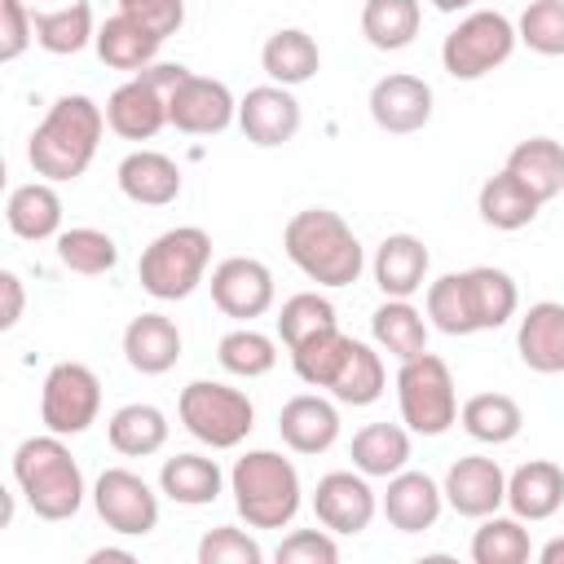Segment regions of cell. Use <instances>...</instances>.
Segmentation results:
<instances>
[{"mask_svg": "<svg viewBox=\"0 0 564 564\" xmlns=\"http://www.w3.org/2000/svg\"><path fill=\"white\" fill-rule=\"evenodd\" d=\"M445 502V489L427 476V471H397L388 476V494H383V516L397 533H423L436 524Z\"/></svg>", "mask_w": 564, "mask_h": 564, "instance_id": "obj_18", "label": "cell"}, {"mask_svg": "<svg viewBox=\"0 0 564 564\" xmlns=\"http://www.w3.org/2000/svg\"><path fill=\"white\" fill-rule=\"evenodd\" d=\"M397 401H401V423L419 436H441L458 419V397H454V375L436 352H419L401 361L397 370Z\"/></svg>", "mask_w": 564, "mask_h": 564, "instance_id": "obj_7", "label": "cell"}, {"mask_svg": "<svg viewBox=\"0 0 564 564\" xmlns=\"http://www.w3.org/2000/svg\"><path fill=\"white\" fill-rule=\"evenodd\" d=\"M370 119L383 128V132H419L427 119H432V88L419 79V75H383L375 88H370Z\"/></svg>", "mask_w": 564, "mask_h": 564, "instance_id": "obj_17", "label": "cell"}, {"mask_svg": "<svg viewBox=\"0 0 564 564\" xmlns=\"http://www.w3.org/2000/svg\"><path fill=\"white\" fill-rule=\"evenodd\" d=\"M445 502L458 516H471V520L494 516L507 502V476H502V467L494 458H485V454L458 458L445 471Z\"/></svg>", "mask_w": 564, "mask_h": 564, "instance_id": "obj_16", "label": "cell"}, {"mask_svg": "<svg viewBox=\"0 0 564 564\" xmlns=\"http://www.w3.org/2000/svg\"><path fill=\"white\" fill-rule=\"evenodd\" d=\"M370 335L383 352H392L397 361H410L419 352H427V322L410 300H388L375 308L370 317Z\"/></svg>", "mask_w": 564, "mask_h": 564, "instance_id": "obj_33", "label": "cell"}, {"mask_svg": "<svg viewBox=\"0 0 564 564\" xmlns=\"http://www.w3.org/2000/svg\"><path fill=\"white\" fill-rule=\"evenodd\" d=\"M110 445L115 454L123 458H150L167 445V419L159 405H145V401H132V405H119L110 414Z\"/></svg>", "mask_w": 564, "mask_h": 564, "instance_id": "obj_30", "label": "cell"}, {"mask_svg": "<svg viewBox=\"0 0 564 564\" xmlns=\"http://www.w3.org/2000/svg\"><path fill=\"white\" fill-rule=\"evenodd\" d=\"M278 436L295 454H322L339 441V410L326 397L300 392L278 410Z\"/></svg>", "mask_w": 564, "mask_h": 564, "instance_id": "obj_19", "label": "cell"}, {"mask_svg": "<svg viewBox=\"0 0 564 564\" xmlns=\"http://www.w3.org/2000/svg\"><path fill=\"white\" fill-rule=\"evenodd\" d=\"M529 529L520 516H485L476 538H471V560L476 564H524L529 560Z\"/></svg>", "mask_w": 564, "mask_h": 564, "instance_id": "obj_40", "label": "cell"}, {"mask_svg": "<svg viewBox=\"0 0 564 564\" xmlns=\"http://www.w3.org/2000/svg\"><path fill=\"white\" fill-rule=\"evenodd\" d=\"M427 317L436 330L445 335H476L471 326V313H467V286H463V273H445L427 286Z\"/></svg>", "mask_w": 564, "mask_h": 564, "instance_id": "obj_44", "label": "cell"}, {"mask_svg": "<svg viewBox=\"0 0 564 564\" xmlns=\"http://www.w3.org/2000/svg\"><path fill=\"white\" fill-rule=\"evenodd\" d=\"M282 247H286L291 264L304 278H313L317 286H352L361 278V264H366V251H361L357 234L330 207L295 212L282 229Z\"/></svg>", "mask_w": 564, "mask_h": 564, "instance_id": "obj_2", "label": "cell"}, {"mask_svg": "<svg viewBox=\"0 0 564 564\" xmlns=\"http://www.w3.org/2000/svg\"><path fill=\"white\" fill-rule=\"evenodd\" d=\"M432 4H436L441 13H458V9H467L471 0H432Z\"/></svg>", "mask_w": 564, "mask_h": 564, "instance_id": "obj_53", "label": "cell"}, {"mask_svg": "<svg viewBox=\"0 0 564 564\" xmlns=\"http://www.w3.org/2000/svg\"><path fill=\"white\" fill-rule=\"evenodd\" d=\"M507 507L520 520H551L564 507V467L533 458L507 476Z\"/></svg>", "mask_w": 564, "mask_h": 564, "instance_id": "obj_21", "label": "cell"}, {"mask_svg": "<svg viewBox=\"0 0 564 564\" xmlns=\"http://www.w3.org/2000/svg\"><path fill=\"white\" fill-rule=\"evenodd\" d=\"M181 423L194 441L212 445V449H234L251 436L256 427V410L247 401V392L229 388V383H212V379H194L181 388Z\"/></svg>", "mask_w": 564, "mask_h": 564, "instance_id": "obj_6", "label": "cell"}, {"mask_svg": "<svg viewBox=\"0 0 564 564\" xmlns=\"http://www.w3.org/2000/svg\"><path fill=\"white\" fill-rule=\"evenodd\" d=\"M335 560H339V546L322 529H295L278 546V564H335Z\"/></svg>", "mask_w": 564, "mask_h": 564, "instance_id": "obj_47", "label": "cell"}, {"mask_svg": "<svg viewBox=\"0 0 564 564\" xmlns=\"http://www.w3.org/2000/svg\"><path fill=\"white\" fill-rule=\"evenodd\" d=\"M542 564H564V538H555V542L542 546Z\"/></svg>", "mask_w": 564, "mask_h": 564, "instance_id": "obj_51", "label": "cell"}, {"mask_svg": "<svg viewBox=\"0 0 564 564\" xmlns=\"http://www.w3.org/2000/svg\"><path fill=\"white\" fill-rule=\"evenodd\" d=\"M106 128V110L84 97V93H66L48 106V115L40 119V128L31 132L26 159L35 167V176L44 181H75L88 172L97 141Z\"/></svg>", "mask_w": 564, "mask_h": 564, "instance_id": "obj_1", "label": "cell"}, {"mask_svg": "<svg viewBox=\"0 0 564 564\" xmlns=\"http://www.w3.org/2000/svg\"><path fill=\"white\" fill-rule=\"evenodd\" d=\"M119 13L137 18L145 31H154L159 40L176 35L185 22V4L181 0H119Z\"/></svg>", "mask_w": 564, "mask_h": 564, "instance_id": "obj_49", "label": "cell"}, {"mask_svg": "<svg viewBox=\"0 0 564 564\" xmlns=\"http://www.w3.org/2000/svg\"><path fill=\"white\" fill-rule=\"evenodd\" d=\"M123 357L137 375H167L181 361V330L163 313H141L123 330Z\"/></svg>", "mask_w": 564, "mask_h": 564, "instance_id": "obj_22", "label": "cell"}, {"mask_svg": "<svg viewBox=\"0 0 564 564\" xmlns=\"http://www.w3.org/2000/svg\"><path fill=\"white\" fill-rule=\"evenodd\" d=\"M212 300L225 317L251 322L273 308V273L256 256H229L212 269Z\"/></svg>", "mask_w": 564, "mask_h": 564, "instance_id": "obj_12", "label": "cell"}, {"mask_svg": "<svg viewBox=\"0 0 564 564\" xmlns=\"http://www.w3.org/2000/svg\"><path fill=\"white\" fill-rule=\"evenodd\" d=\"M326 326H339V322H335V304L326 295H317V291L291 295L282 304V313H278V335H282L286 348H300L308 335H317Z\"/></svg>", "mask_w": 564, "mask_h": 564, "instance_id": "obj_43", "label": "cell"}, {"mask_svg": "<svg viewBox=\"0 0 564 564\" xmlns=\"http://www.w3.org/2000/svg\"><path fill=\"white\" fill-rule=\"evenodd\" d=\"M13 480L40 520H70L84 502V471L57 432L26 436L13 449Z\"/></svg>", "mask_w": 564, "mask_h": 564, "instance_id": "obj_3", "label": "cell"}, {"mask_svg": "<svg viewBox=\"0 0 564 564\" xmlns=\"http://www.w3.org/2000/svg\"><path fill=\"white\" fill-rule=\"evenodd\" d=\"M4 220L18 238L26 242H44L62 229V198L48 181H26L9 194V207H4Z\"/></svg>", "mask_w": 564, "mask_h": 564, "instance_id": "obj_29", "label": "cell"}, {"mask_svg": "<svg viewBox=\"0 0 564 564\" xmlns=\"http://www.w3.org/2000/svg\"><path fill=\"white\" fill-rule=\"evenodd\" d=\"M159 485H163V494H167L172 502H181V507H207V502L220 498L225 476H220L216 458H203V454H176V458L163 463Z\"/></svg>", "mask_w": 564, "mask_h": 564, "instance_id": "obj_32", "label": "cell"}, {"mask_svg": "<svg viewBox=\"0 0 564 564\" xmlns=\"http://www.w3.org/2000/svg\"><path fill=\"white\" fill-rule=\"evenodd\" d=\"M234 507L251 529H282L300 511V471L273 449H251L229 471Z\"/></svg>", "mask_w": 564, "mask_h": 564, "instance_id": "obj_4", "label": "cell"}, {"mask_svg": "<svg viewBox=\"0 0 564 564\" xmlns=\"http://www.w3.org/2000/svg\"><path fill=\"white\" fill-rule=\"evenodd\" d=\"M207 260H212V238L207 229L198 225H176L167 234H159L145 251H141V264H137V278H141V291L154 295V300H185L198 291L203 273H207Z\"/></svg>", "mask_w": 564, "mask_h": 564, "instance_id": "obj_5", "label": "cell"}, {"mask_svg": "<svg viewBox=\"0 0 564 564\" xmlns=\"http://www.w3.org/2000/svg\"><path fill=\"white\" fill-rule=\"evenodd\" d=\"M238 119V101L220 79L207 75H185L172 93H167V123L185 137H216Z\"/></svg>", "mask_w": 564, "mask_h": 564, "instance_id": "obj_11", "label": "cell"}, {"mask_svg": "<svg viewBox=\"0 0 564 564\" xmlns=\"http://www.w3.org/2000/svg\"><path fill=\"white\" fill-rule=\"evenodd\" d=\"M35 40V13L22 0H0V62H18Z\"/></svg>", "mask_w": 564, "mask_h": 564, "instance_id": "obj_48", "label": "cell"}, {"mask_svg": "<svg viewBox=\"0 0 564 564\" xmlns=\"http://www.w3.org/2000/svg\"><path fill=\"white\" fill-rule=\"evenodd\" d=\"M476 207H480V220L485 225H494V229H524L533 216H538V207H542V198L516 176V172H498V176H489L485 185H480V198H476Z\"/></svg>", "mask_w": 564, "mask_h": 564, "instance_id": "obj_28", "label": "cell"}, {"mask_svg": "<svg viewBox=\"0 0 564 564\" xmlns=\"http://www.w3.org/2000/svg\"><path fill=\"white\" fill-rule=\"evenodd\" d=\"M260 66H264V75H269L273 84L295 88V84H304V79L317 75L322 53H317V44H313L308 31H300V26H282V31H273V35L264 40V48H260Z\"/></svg>", "mask_w": 564, "mask_h": 564, "instance_id": "obj_26", "label": "cell"}, {"mask_svg": "<svg viewBox=\"0 0 564 564\" xmlns=\"http://www.w3.org/2000/svg\"><path fill=\"white\" fill-rule=\"evenodd\" d=\"M375 489L366 485V476L357 471H330L317 480L313 489V516L322 520V529L330 533H361L375 520Z\"/></svg>", "mask_w": 564, "mask_h": 564, "instance_id": "obj_14", "label": "cell"}, {"mask_svg": "<svg viewBox=\"0 0 564 564\" xmlns=\"http://www.w3.org/2000/svg\"><path fill=\"white\" fill-rule=\"evenodd\" d=\"M106 560H128L132 564V551H93V564H106Z\"/></svg>", "mask_w": 564, "mask_h": 564, "instance_id": "obj_52", "label": "cell"}, {"mask_svg": "<svg viewBox=\"0 0 564 564\" xmlns=\"http://www.w3.org/2000/svg\"><path fill=\"white\" fill-rule=\"evenodd\" d=\"M463 286H467V313H471L476 330H498V326L511 322V313L520 304V291H516L511 273L476 264V269H463Z\"/></svg>", "mask_w": 564, "mask_h": 564, "instance_id": "obj_25", "label": "cell"}, {"mask_svg": "<svg viewBox=\"0 0 564 564\" xmlns=\"http://www.w3.org/2000/svg\"><path fill=\"white\" fill-rule=\"evenodd\" d=\"M238 128L251 145H286L300 132V101L282 84H260L238 101Z\"/></svg>", "mask_w": 564, "mask_h": 564, "instance_id": "obj_15", "label": "cell"}, {"mask_svg": "<svg viewBox=\"0 0 564 564\" xmlns=\"http://www.w3.org/2000/svg\"><path fill=\"white\" fill-rule=\"evenodd\" d=\"M383 383H388L383 357L370 344L352 339V348H348V357H344V366H339V375L330 383V397L344 401V405H370V401L383 397Z\"/></svg>", "mask_w": 564, "mask_h": 564, "instance_id": "obj_38", "label": "cell"}, {"mask_svg": "<svg viewBox=\"0 0 564 564\" xmlns=\"http://www.w3.org/2000/svg\"><path fill=\"white\" fill-rule=\"evenodd\" d=\"M0 295H4V308H0V330H13L22 322V308H26V295H22V278L13 269L0 273Z\"/></svg>", "mask_w": 564, "mask_h": 564, "instance_id": "obj_50", "label": "cell"}, {"mask_svg": "<svg viewBox=\"0 0 564 564\" xmlns=\"http://www.w3.org/2000/svg\"><path fill=\"white\" fill-rule=\"evenodd\" d=\"M119 189L141 207H167L181 194V167L159 150H132L119 163Z\"/></svg>", "mask_w": 564, "mask_h": 564, "instance_id": "obj_24", "label": "cell"}, {"mask_svg": "<svg viewBox=\"0 0 564 564\" xmlns=\"http://www.w3.org/2000/svg\"><path fill=\"white\" fill-rule=\"evenodd\" d=\"M163 123H167V93L145 70L119 84L106 101V128L119 132L123 141H150Z\"/></svg>", "mask_w": 564, "mask_h": 564, "instance_id": "obj_13", "label": "cell"}, {"mask_svg": "<svg viewBox=\"0 0 564 564\" xmlns=\"http://www.w3.org/2000/svg\"><path fill=\"white\" fill-rule=\"evenodd\" d=\"M458 419H463V432L471 441H485V445H507L524 427V410L507 392H476V397H467Z\"/></svg>", "mask_w": 564, "mask_h": 564, "instance_id": "obj_31", "label": "cell"}, {"mask_svg": "<svg viewBox=\"0 0 564 564\" xmlns=\"http://www.w3.org/2000/svg\"><path fill=\"white\" fill-rule=\"evenodd\" d=\"M427 247L414 234H388L375 251V282L388 300H410L427 278Z\"/></svg>", "mask_w": 564, "mask_h": 564, "instance_id": "obj_23", "label": "cell"}, {"mask_svg": "<svg viewBox=\"0 0 564 564\" xmlns=\"http://www.w3.org/2000/svg\"><path fill=\"white\" fill-rule=\"evenodd\" d=\"M216 357H220V366H225L229 375H238V379H260V375L273 370L278 348H273L269 335H260V330H251V326H238V330H229V335L216 344Z\"/></svg>", "mask_w": 564, "mask_h": 564, "instance_id": "obj_42", "label": "cell"}, {"mask_svg": "<svg viewBox=\"0 0 564 564\" xmlns=\"http://www.w3.org/2000/svg\"><path fill=\"white\" fill-rule=\"evenodd\" d=\"M101 410V383L84 361H57L44 375V392H40V419L48 432L57 436H79L97 423Z\"/></svg>", "mask_w": 564, "mask_h": 564, "instance_id": "obj_9", "label": "cell"}, {"mask_svg": "<svg viewBox=\"0 0 564 564\" xmlns=\"http://www.w3.org/2000/svg\"><path fill=\"white\" fill-rule=\"evenodd\" d=\"M419 18H423L419 0H366V9H361V35L375 48L397 53V48H405L419 35Z\"/></svg>", "mask_w": 564, "mask_h": 564, "instance_id": "obj_37", "label": "cell"}, {"mask_svg": "<svg viewBox=\"0 0 564 564\" xmlns=\"http://www.w3.org/2000/svg\"><path fill=\"white\" fill-rule=\"evenodd\" d=\"M516 352L538 375H564V304L542 300L520 317Z\"/></svg>", "mask_w": 564, "mask_h": 564, "instance_id": "obj_20", "label": "cell"}, {"mask_svg": "<svg viewBox=\"0 0 564 564\" xmlns=\"http://www.w3.org/2000/svg\"><path fill=\"white\" fill-rule=\"evenodd\" d=\"M93 44H97V57L106 66H115V70H145L154 62V53H159L163 40L154 31H145L137 18L115 13V18H106L97 26V40Z\"/></svg>", "mask_w": 564, "mask_h": 564, "instance_id": "obj_27", "label": "cell"}, {"mask_svg": "<svg viewBox=\"0 0 564 564\" xmlns=\"http://www.w3.org/2000/svg\"><path fill=\"white\" fill-rule=\"evenodd\" d=\"M93 507L101 516L106 529L123 533V538H145L159 524V498L154 489L128 471V467H106L93 485Z\"/></svg>", "mask_w": 564, "mask_h": 564, "instance_id": "obj_10", "label": "cell"}, {"mask_svg": "<svg viewBox=\"0 0 564 564\" xmlns=\"http://www.w3.org/2000/svg\"><path fill=\"white\" fill-rule=\"evenodd\" d=\"M516 26L507 13L498 9H480V13H467L441 44V62L454 79H480L489 75L494 66H502L516 48Z\"/></svg>", "mask_w": 564, "mask_h": 564, "instance_id": "obj_8", "label": "cell"}, {"mask_svg": "<svg viewBox=\"0 0 564 564\" xmlns=\"http://www.w3.org/2000/svg\"><path fill=\"white\" fill-rule=\"evenodd\" d=\"M57 260L70 269V273H84V278H97V273H110L119 264V247L106 229H66L57 234Z\"/></svg>", "mask_w": 564, "mask_h": 564, "instance_id": "obj_41", "label": "cell"}, {"mask_svg": "<svg viewBox=\"0 0 564 564\" xmlns=\"http://www.w3.org/2000/svg\"><path fill=\"white\" fill-rule=\"evenodd\" d=\"M264 551L256 538H247L234 524H216L203 542H198V564H260Z\"/></svg>", "mask_w": 564, "mask_h": 564, "instance_id": "obj_46", "label": "cell"}, {"mask_svg": "<svg viewBox=\"0 0 564 564\" xmlns=\"http://www.w3.org/2000/svg\"><path fill=\"white\" fill-rule=\"evenodd\" d=\"M516 35L542 57H564V0H533L520 13Z\"/></svg>", "mask_w": 564, "mask_h": 564, "instance_id": "obj_45", "label": "cell"}, {"mask_svg": "<svg viewBox=\"0 0 564 564\" xmlns=\"http://www.w3.org/2000/svg\"><path fill=\"white\" fill-rule=\"evenodd\" d=\"M410 463V432L397 423H366L352 436V467L361 476H397Z\"/></svg>", "mask_w": 564, "mask_h": 564, "instance_id": "obj_34", "label": "cell"}, {"mask_svg": "<svg viewBox=\"0 0 564 564\" xmlns=\"http://www.w3.org/2000/svg\"><path fill=\"white\" fill-rule=\"evenodd\" d=\"M88 40H97L88 0H70V4H62V9L35 13V44H40L44 53L70 57V53H79Z\"/></svg>", "mask_w": 564, "mask_h": 564, "instance_id": "obj_36", "label": "cell"}, {"mask_svg": "<svg viewBox=\"0 0 564 564\" xmlns=\"http://www.w3.org/2000/svg\"><path fill=\"white\" fill-rule=\"evenodd\" d=\"M507 172H516L542 203L564 194V145L551 137H529L507 154Z\"/></svg>", "mask_w": 564, "mask_h": 564, "instance_id": "obj_35", "label": "cell"}, {"mask_svg": "<svg viewBox=\"0 0 564 564\" xmlns=\"http://www.w3.org/2000/svg\"><path fill=\"white\" fill-rule=\"evenodd\" d=\"M348 348H352V339L339 326H326V330L308 335L300 348H291V366L308 388H330L339 366H344V357H348Z\"/></svg>", "mask_w": 564, "mask_h": 564, "instance_id": "obj_39", "label": "cell"}]
</instances>
